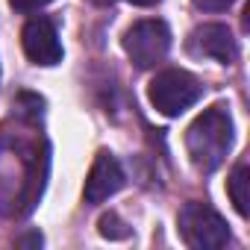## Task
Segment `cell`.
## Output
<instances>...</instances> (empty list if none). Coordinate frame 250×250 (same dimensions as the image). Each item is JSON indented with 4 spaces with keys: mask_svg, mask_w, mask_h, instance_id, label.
Listing matches in <instances>:
<instances>
[{
    "mask_svg": "<svg viewBox=\"0 0 250 250\" xmlns=\"http://www.w3.org/2000/svg\"><path fill=\"white\" fill-rule=\"evenodd\" d=\"M232 147V118L224 106H212L194 118L186 133V150L197 171H215Z\"/></svg>",
    "mask_w": 250,
    "mask_h": 250,
    "instance_id": "6da1fadb",
    "label": "cell"
},
{
    "mask_svg": "<svg viewBox=\"0 0 250 250\" xmlns=\"http://www.w3.org/2000/svg\"><path fill=\"white\" fill-rule=\"evenodd\" d=\"M203 94V85L197 83L194 74L183 71V68H165L159 71L150 85H147V97L156 106V112H162L165 118H177L186 109H191Z\"/></svg>",
    "mask_w": 250,
    "mask_h": 250,
    "instance_id": "7a4b0ae2",
    "label": "cell"
},
{
    "mask_svg": "<svg viewBox=\"0 0 250 250\" xmlns=\"http://www.w3.org/2000/svg\"><path fill=\"white\" fill-rule=\"evenodd\" d=\"M180 235L191 250H221L229 244V227L227 221L209 206V203H186L180 209Z\"/></svg>",
    "mask_w": 250,
    "mask_h": 250,
    "instance_id": "3957f363",
    "label": "cell"
},
{
    "mask_svg": "<svg viewBox=\"0 0 250 250\" xmlns=\"http://www.w3.org/2000/svg\"><path fill=\"white\" fill-rule=\"evenodd\" d=\"M124 50L136 68H156L171 50V30L159 18H145L124 33Z\"/></svg>",
    "mask_w": 250,
    "mask_h": 250,
    "instance_id": "277c9868",
    "label": "cell"
},
{
    "mask_svg": "<svg viewBox=\"0 0 250 250\" xmlns=\"http://www.w3.org/2000/svg\"><path fill=\"white\" fill-rule=\"evenodd\" d=\"M21 44H24V53L30 56V62L36 65H56L62 62V44H59V33L53 27V21L47 18H33L27 21L24 33H21Z\"/></svg>",
    "mask_w": 250,
    "mask_h": 250,
    "instance_id": "5b68a950",
    "label": "cell"
},
{
    "mask_svg": "<svg viewBox=\"0 0 250 250\" xmlns=\"http://www.w3.org/2000/svg\"><path fill=\"white\" fill-rule=\"evenodd\" d=\"M121 186H124V168H121V162L109 150H100L94 156V165H91L88 177H85V188H83L85 203L97 206V203L109 200L115 191H121Z\"/></svg>",
    "mask_w": 250,
    "mask_h": 250,
    "instance_id": "8992f818",
    "label": "cell"
},
{
    "mask_svg": "<svg viewBox=\"0 0 250 250\" xmlns=\"http://www.w3.org/2000/svg\"><path fill=\"white\" fill-rule=\"evenodd\" d=\"M188 50L194 56H209V59L221 62V65H229L238 56L235 39H232V33L224 24H203V27H197L188 36Z\"/></svg>",
    "mask_w": 250,
    "mask_h": 250,
    "instance_id": "52a82bcc",
    "label": "cell"
},
{
    "mask_svg": "<svg viewBox=\"0 0 250 250\" xmlns=\"http://www.w3.org/2000/svg\"><path fill=\"white\" fill-rule=\"evenodd\" d=\"M229 200L235 206V212L241 218L250 215V168L247 165H235V171L229 174Z\"/></svg>",
    "mask_w": 250,
    "mask_h": 250,
    "instance_id": "ba28073f",
    "label": "cell"
},
{
    "mask_svg": "<svg viewBox=\"0 0 250 250\" xmlns=\"http://www.w3.org/2000/svg\"><path fill=\"white\" fill-rule=\"evenodd\" d=\"M100 235H106V238H127L130 235V229H127V224H124L118 215H103L100 218Z\"/></svg>",
    "mask_w": 250,
    "mask_h": 250,
    "instance_id": "9c48e42d",
    "label": "cell"
},
{
    "mask_svg": "<svg viewBox=\"0 0 250 250\" xmlns=\"http://www.w3.org/2000/svg\"><path fill=\"white\" fill-rule=\"evenodd\" d=\"M47 3H53V0H9V6H12L15 12H24V15L39 12V9H44Z\"/></svg>",
    "mask_w": 250,
    "mask_h": 250,
    "instance_id": "30bf717a",
    "label": "cell"
},
{
    "mask_svg": "<svg viewBox=\"0 0 250 250\" xmlns=\"http://www.w3.org/2000/svg\"><path fill=\"white\" fill-rule=\"evenodd\" d=\"M191 3L203 12H221V9H229L235 0H191Z\"/></svg>",
    "mask_w": 250,
    "mask_h": 250,
    "instance_id": "8fae6325",
    "label": "cell"
},
{
    "mask_svg": "<svg viewBox=\"0 0 250 250\" xmlns=\"http://www.w3.org/2000/svg\"><path fill=\"white\" fill-rule=\"evenodd\" d=\"M18 244H42V235H39V232H30V235L18 238Z\"/></svg>",
    "mask_w": 250,
    "mask_h": 250,
    "instance_id": "7c38bea8",
    "label": "cell"
},
{
    "mask_svg": "<svg viewBox=\"0 0 250 250\" xmlns=\"http://www.w3.org/2000/svg\"><path fill=\"white\" fill-rule=\"evenodd\" d=\"M130 3H133V6H156L159 0H130Z\"/></svg>",
    "mask_w": 250,
    "mask_h": 250,
    "instance_id": "4fadbf2b",
    "label": "cell"
},
{
    "mask_svg": "<svg viewBox=\"0 0 250 250\" xmlns=\"http://www.w3.org/2000/svg\"><path fill=\"white\" fill-rule=\"evenodd\" d=\"M88 3H94V6H112L115 0H88Z\"/></svg>",
    "mask_w": 250,
    "mask_h": 250,
    "instance_id": "5bb4252c",
    "label": "cell"
}]
</instances>
